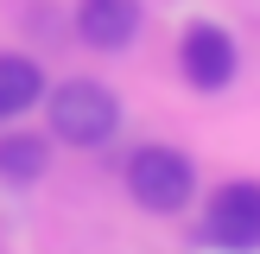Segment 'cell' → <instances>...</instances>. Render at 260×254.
I'll return each mask as SVG.
<instances>
[{"label": "cell", "instance_id": "6", "mask_svg": "<svg viewBox=\"0 0 260 254\" xmlns=\"http://www.w3.org/2000/svg\"><path fill=\"white\" fill-rule=\"evenodd\" d=\"M45 70H38L32 57H19V51H0V121H13V114H32L38 102H45Z\"/></svg>", "mask_w": 260, "mask_h": 254}, {"label": "cell", "instance_id": "5", "mask_svg": "<svg viewBox=\"0 0 260 254\" xmlns=\"http://www.w3.org/2000/svg\"><path fill=\"white\" fill-rule=\"evenodd\" d=\"M146 25V0H76V38L89 51H127Z\"/></svg>", "mask_w": 260, "mask_h": 254}, {"label": "cell", "instance_id": "1", "mask_svg": "<svg viewBox=\"0 0 260 254\" xmlns=\"http://www.w3.org/2000/svg\"><path fill=\"white\" fill-rule=\"evenodd\" d=\"M45 121H51V140L89 152V146H108L114 127H121V96L95 76H70V83L45 89Z\"/></svg>", "mask_w": 260, "mask_h": 254}, {"label": "cell", "instance_id": "4", "mask_svg": "<svg viewBox=\"0 0 260 254\" xmlns=\"http://www.w3.org/2000/svg\"><path fill=\"white\" fill-rule=\"evenodd\" d=\"M178 70H184V83H190V89L216 96V89H229V83L241 76V45L229 38V25L197 19L184 38H178Z\"/></svg>", "mask_w": 260, "mask_h": 254}, {"label": "cell", "instance_id": "2", "mask_svg": "<svg viewBox=\"0 0 260 254\" xmlns=\"http://www.w3.org/2000/svg\"><path fill=\"white\" fill-rule=\"evenodd\" d=\"M127 197L152 216H178L190 197H197V165L190 152L165 146V140H146V146L127 152Z\"/></svg>", "mask_w": 260, "mask_h": 254}, {"label": "cell", "instance_id": "3", "mask_svg": "<svg viewBox=\"0 0 260 254\" xmlns=\"http://www.w3.org/2000/svg\"><path fill=\"white\" fill-rule=\"evenodd\" d=\"M210 248L222 254H254L260 248V184L254 178H229V184L210 190L203 203V229H197Z\"/></svg>", "mask_w": 260, "mask_h": 254}, {"label": "cell", "instance_id": "7", "mask_svg": "<svg viewBox=\"0 0 260 254\" xmlns=\"http://www.w3.org/2000/svg\"><path fill=\"white\" fill-rule=\"evenodd\" d=\"M51 165L45 134H0V184H38Z\"/></svg>", "mask_w": 260, "mask_h": 254}]
</instances>
